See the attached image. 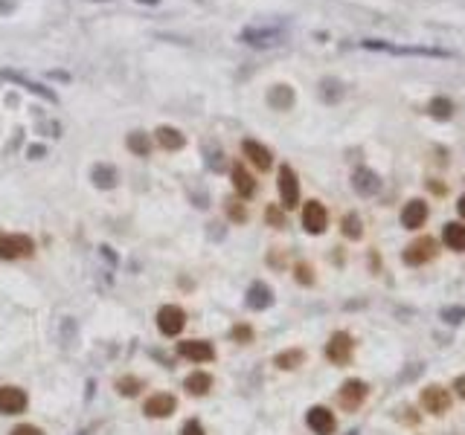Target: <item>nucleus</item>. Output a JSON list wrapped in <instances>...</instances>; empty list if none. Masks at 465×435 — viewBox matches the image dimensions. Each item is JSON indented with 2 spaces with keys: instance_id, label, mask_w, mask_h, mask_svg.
Listing matches in <instances>:
<instances>
[{
  "instance_id": "obj_29",
  "label": "nucleus",
  "mask_w": 465,
  "mask_h": 435,
  "mask_svg": "<svg viewBox=\"0 0 465 435\" xmlns=\"http://www.w3.org/2000/svg\"><path fill=\"white\" fill-rule=\"evenodd\" d=\"M129 148H131L137 157H149V151H151V137L143 134V130H134V134L129 137Z\"/></svg>"
},
{
  "instance_id": "obj_32",
  "label": "nucleus",
  "mask_w": 465,
  "mask_h": 435,
  "mask_svg": "<svg viewBox=\"0 0 465 435\" xmlns=\"http://www.w3.org/2000/svg\"><path fill=\"white\" fill-rule=\"evenodd\" d=\"M442 319L451 322V325H459L465 319V308H459V304L456 308H442Z\"/></svg>"
},
{
  "instance_id": "obj_31",
  "label": "nucleus",
  "mask_w": 465,
  "mask_h": 435,
  "mask_svg": "<svg viewBox=\"0 0 465 435\" xmlns=\"http://www.w3.org/2000/svg\"><path fill=\"white\" fill-rule=\"evenodd\" d=\"M140 389H143V380L140 377H119L116 380V392H119L122 398H134Z\"/></svg>"
},
{
  "instance_id": "obj_30",
  "label": "nucleus",
  "mask_w": 465,
  "mask_h": 435,
  "mask_svg": "<svg viewBox=\"0 0 465 435\" xmlns=\"http://www.w3.org/2000/svg\"><path fill=\"white\" fill-rule=\"evenodd\" d=\"M344 235H346L349 241H358V238H364V227H361V218H358L355 212H349V215L344 218Z\"/></svg>"
},
{
  "instance_id": "obj_36",
  "label": "nucleus",
  "mask_w": 465,
  "mask_h": 435,
  "mask_svg": "<svg viewBox=\"0 0 465 435\" xmlns=\"http://www.w3.org/2000/svg\"><path fill=\"white\" fill-rule=\"evenodd\" d=\"M294 273H297V282H300V285H311V282H314L309 265H297V270H294Z\"/></svg>"
},
{
  "instance_id": "obj_27",
  "label": "nucleus",
  "mask_w": 465,
  "mask_h": 435,
  "mask_svg": "<svg viewBox=\"0 0 465 435\" xmlns=\"http://www.w3.org/2000/svg\"><path fill=\"white\" fill-rule=\"evenodd\" d=\"M428 113L434 119H451L454 116V102L448 96H434L431 105H428Z\"/></svg>"
},
{
  "instance_id": "obj_43",
  "label": "nucleus",
  "mask_w": 465,
  "mask_h": 435,
  "mask_svg": "<svg viewBox=\"0 0 465 435\" xmlns=\"http://www.w3.org/2000/svg\"><path fill=\"white\" fill-rule=\"evenodd\" d=\"M0 12H4V15H6V12H12V4H6V0H0Z\"/></svg>"
},
{
  "instance_id": "obj_11",
  "label": "nucleus",
  "mask_w": 465,
  "mask_h": 435,
  "mask_svg": "<svg viewBox=\"0 0 465 435\" xmlns=\"http://www.w3.org/2000/svg\"><path fill=\"white\" fill-rule=\"evenodd\" d=\"M178 354L192 363H209L216 357V348L204 339H186V342H178Z\"/></svg>"
},
{
  "instance_id": "obj_17",
  "label": "nucleus",
  "mask_w": 465,
  "mask_h": 435,
  "mask_svg": "<svg viewBox=\"0 0 465 435\" xmlns=\"http://www.w3.org/2000/svg\"><path fill=\"white\" fill-rule=\"evenodd\" d=\"M241 151H244V157L256 165L259 171H268L271 168V163H274V154L262 145V143H256V140H244L241 143Z\"/></svg>"
},
{
  "instance_id": "obj_22",
  "label": "nucleus",
  "mask_w": 465,
  "mask_h": 435,
  "mask_svg": "<svg viewBox=\"0 0 465 435\" xmlns=\"http://www.w3.org/2000/svg\"><path fill=\"white\" fill-rule=\"evenodd\" d=\"M184 389L189 392V395L201 398V395H206V392L213 389V377H209L206 372H192V374L184 380Z\"/></svg>"
},
{
  "instance_id": "obj_39",
  "label": "nucleus",
  "mask_w": 465,
  "mask_h": 435,
  "mask_svg": "<svg viewBox=\"0 0 465 435\" xmlns=\"http://www.w3.org/2000/svg\"><path fill=\"white\" fill-rule=\"evenodd\" d=\"M454 389H456V395H459V398H465V374L454 380Z\"/></svg>"
},
{
  "instance_id": "obj_23",
  "label": "nucleus",
  "mask_w": 465,
  "mask_h": 435,
  "mask_svg": "<svg viewBox=\"0 0 465 435\" xmlns=\"http://www.w3.org/2000/svg\"><path fill=\"white\" fill-rule=\"evenodd\" d=\"M344 93H346L344 81H337V78H323V81H320V99H323L326 105H337V102L344 99Z\"/></svg>"
},
{
  "instance_id": "obj_25",
  "label": "nucleus",
  "mask_w": 465,
  "mask_h": 435,
  "mask_svg": "<svg viewBox=\"0 0 465 435\" xmlns=\"http://www.w3.org/2000/svg\"><path fill=\"white\" fill-rule=\"evenodd\" d=\"M91 180H94L96 189H114V186H116V168L99 163V165H94V171H91Z\"/></svg>"
},
{
  "instance_id": "obj_19",
  "label": "nucleus",
  "mask_w": 465,
  "mask_h": 435,
  "mask_svg": "<svg viewBox=\"0 0 465 435\" xmlns=\"http://www.w3.org/2000/svg\"><path fill=\"white\" fill-rule=\"evenodd\" d=\"M154 143L160 145V148H166V151H178V148H184V134L178 128H172V125H160L157 130H154Z\"/></svg>"
},
{
  "instance_id": "obj_37",
  "label": "nucleus",
  "mask_w": 465,
  "mask_h": 435,
  "mask_svg": "<svg viewBox=\"0 0 465 435\" xmlns=\"http://www.w3.org/2000/svg\"><path fill=\"white\" fill-rule=\"evenodd\" d=\"M9 435H44L38 426H32V424H21V426H15Z\"/></svg>"
},
{
  "instance_id": "obj_12",
  "label": "nucleus",
  "mask_w": 465,
  "mask_h": 435,
  "mask_svg": "<svg viewBox=\"0 0 465 435\" xmlns=\"http://www.w3.org/2000/svg\"><path fill=\"white\" fill-rule=\"evenodd\" d=\"M352 189H355L361 198H372V195L381 192V180H378V174H375L372 168L361 165V168H355V174H352Z\"/></svg>"
},
{
  "instance_id": "obj_28",
  "label": "nucleus",
  "mask_w": 465,
  "mask_h": 435,
  "mask_svg": "<svg viewBox=\"0 0 465 435\" xmlns=\"http://www.w3.org/2000/svg\"><path fill=\"white\" fill-rule=\"evenodd\" d=\"M303 360H306V354L300 352V348H288V352H282V354H276V366L279 369H285V372H291V369H297V366H303Z\"/></svg>"
},
{
  "instance_id": "obj_10",
  "label": "nucleus",
  "mask_w": 465,
  "mask_h": 435,
  "mask_svg": "<svg viewBox=\"0 0 465 435\" xmlns=\"http://www.w3.org/2000/svg\"><path fill=\"white\" fill-rule=\"evenodd\" d=\"M26 409V392L18 386H0V415H21Z\"/></svg>"
},
{
  "instance_id": "obj_18",
  "label": "nucleus",
  "mask_w": 465,
  "mask_h": 435,
  "mask_svg": "<svg viewBox=\"0 0 465 435\" xmlns=\"http://www.w3.org/2000/svg\"><path fill=\"white\" fill-rule=\"evenodd\" d=\"M274 304V290L265 282H253L247 290V308L250 311H265Z\"/></svg>"
},
{
  "instance_id": "obj_21",
  "label": "nucleus",
  "mask_w": 465,
  "mask_h": 435,
  "mask_svg": "<svg viewBox=\"0 0 465 435\" xmlns=\"http://www.w3.org/2000/svg\"><path fill=\"white\" fill-rule=\"evenodd\" d=\"M233 186H236V192H239L241 198H250L253 192H256V180H253V174H250L241 163L233 165Z\"/></svg>"
},
{
  "instance_id": "obj_13",
  "label": "nucleus",
  "mask_w": 465,
  "mask_h": 435,
  "mask_svg": "<svg viewBox=\"0 0 465 435\" xmlns=\"http://www.w3.org/2000/svg\"><path fill=\"white\" fill-rule=\"evenodd\" d=\"M306 424H309V429L314 435H331L337 429V421L326 406H311L309 415H306Z\"/></svg>"
},
{
  "instance_id": "obj_2",
  "label": "nucleus",
  "mask_w": 465,
  "mask_h": 435,
  "mask_svg": "<svg viewBox=\"0 0 465 435\" xmlns=\"http://www.w3.org/2000/svg\"><path fill=\"white\" fill-rule=\"evenodd\" d=\"M282 38L285 26H247L241 32V41L250 47H274V44H282Z\"/></svg>"
},
{
  "instance_id": "obj_6",
  "label": "nucleus",
  "mask_w": 465,
  "mask_h": 435,
  "mask_svg": "<svg viewBox=\"0 0 465 435\" xmlns=\"http://www.w3.org/2000/svg\"><path fill=\"white\" fill-rule=\"evenodd\" d=\"M186 325V314L178 308V304H163L157 311V328L166 334V337H178Z\"/></svg>"
},
{
  "instance_id": "obj_8",
  "label": "nucleus",
  "mask_w": 465,
  "mask_h": 435,
  "mask_svg": "<svg viewBox=\"0 0 465 435\" xmlns=\"http://www.w3.org/2000/svg\"><path fill=\"white\" fill-rule=\"evenodd\" d=\"M303 227H306V232H311V235L326 232V227H329V212H326V206H323L320 200H309V203L303 206Z\"/></svg>"
},
{
  "instance_id": "obj_16",
  "label": "nucleus",
  "mask_w": 465,
  "mask_h": 435,
  "mask_svg": "<svg viewBox=\"0 0 465 435\" xmlns=\"http://www.w3.org/2000/svg\"><path fill=\"white\" fill-rule=\"evenodd\" d=\"M425 221H428V203L425 200H410L401 209V227L404 230H419V227H425Z\"/></svg>"
},
{
  "instance_id": "obj_14",
  "label": "nucleus",
  "mask_w": 465,
  "mask_h": 435,
  "mask_svg": "<svg viewBox=\"0 0 465 435\" xmlns=\"http://www.w3.org/2000/svg\"><path fill=\"white\" fill-rule=\"evenodd\" d=\"M175 409H178V401H175V395H169V392H157V395H151L143 406V412L149 418H169Z\"/></svg>"
},
{
  "instance_id": "obj_33",
  "label": "nucleus",
  "mask_w": 465,
  "mask_h": 435,
  "mask_svg": "<svg viewBox=\"0 0 465 435\" xmlns=\"http://www.w3.org/2000/svg\"><path fill=\"white\" fill-rule=\"evenodd\" d=\"M224 206H227V215L233 218V221H236V224H241V221H244V218H247V212H244V206H241L239 200H227Z\"/></svg>"
},
{
  "instance_id": "obj_26",
  "label": "nucleus",
  "mask_w": 465,
  "mask_h": 435,
  "mask_svg": "<svg viewBox=\"0 0 465 435\" xmlns=\"http://www.w3.org/2000/svg\"><path fill=\"white\" fill-rule=\"evenodd\" d=\"M442 241H445L454 252H465V227H462V224H445Z\"/></svg>"
},
{
  "instance_id": "obj_42",
  "label": "nucleus",
  "mask_w": 465,
  "mask_h": 435,
  "mask_svg": "<svg viewBox=\"0 0 465 435\" xmlns=\"http://www.w3.org/2000/svg\"><path fill=\"white\" fill-rule=\"evenodd\" d=\"M456 212H459V215H462V218H465V195H462V198H459V203H456Z\"/></svg>"
},
{
  "instance_id": "obj_38",
  "label": "nucleus",
  "mask_w": 465,
  "mask_h": 435,
  "mask_svg": "<svg viewBox=\"0 0 465 435\" xmlns=\"http://www.w3.org/2000/svg\"><path fill=\"white\" fill-rule=\"evenodd\" d=\"M184 435H206V432H204L201 421H186V426H184Z\"/></svg>"
},
{
  "instance_id": "obj_5",
  "label": "nucleus",
  "mask_w": 465,
  "mask_h": 435,
  "mask_svg": "<svg viewBox=\"0 0 465 435\" xmlns=\"http://www.w3.org/2000/svg\"><path fill=\"white\" fill-rule=\"evenodd\" d=\"M279 198L285 209H294L300 203V180L291 165H279Z\"/></svg>"
},
{
  "instance_id": "obj_3",
  "label": "nucleus",
  "mask_w": 465,
  "mask_h": 435,
  "mask_svg": "<svg viewBox=\"0 0 465 435\" xmlns=\"http://www.w3.org/2000/svg\"><path fill=\"white\" fill-rule=\"evenodd\" d=\"M352 348H355V342H352V337L346 331H334L331 339L326 342V357L334 366H346L352 360Z\"/></svg>"
},
{
  "instance_id": "obj_40",
  "label": "nucleus",
  "mask_w": 465,
  "mask_h": 435,
  "mask_svg": "<svg viewBox=\"0 0 465 435\" xmlns=\"http://www.w3.org/2000/svg\"><path fill=\"white\" fill-rule=\"evenodd\" d=\"M29 157H32V160L44 157V145H32V148H29Z\"/></svg>"
},
{
  "instance_id": "obj_34",
  "label": "nucleus",
  "mask_w": 465,
  "mask_h": 435,
  "mask_svg": "<svg viewBox=\"0 0 465 435\" xmlns=\"http://www.w3.org/2000/svg\"><path fill=\"white\" fill-rule=\"evenodd\" d=\"M265 218H268V224H271V227H276V230H282V227H285V215L279 212V206H268Z\"/></svg>"
},
{
  "instance_id": "obj_35",
  "label": "nucleus",
  "mask_w": 465,
  "mask_h": 435,
  "mask_svg": "<svg viewBox=\"0 0 465 435\" xmlns=\"http://www.w3.org/2000/svg\"><path fill=\"white\" fill-rule=\"evenodd\" d=\"M233 339L236 342H250L253 339V328L250 325H236L233 328Z\"/></svg>"
},
{
  "instance_id": "obj_9",
  "label": "nucleus",
  "mask_w": 465,
  "mask_h": 435,
  "mask_svg": "<svg viewBox=\"0 0 465 435\" xmlns=\"http://www.w3.org/2000/svg\"><path fill=\"white\" fill-rule=\"evenodd\" d=\"M436 255V241L434 238H419V241H413L407 250H404V261L410 267H419V265H428V261Z\"/></svg>"
},
{
  "instance_id": "obj_24",
  "label": "nucleus",
  "mask_w": 465,
  "mask_h": 435,
  "mask_svg": "<svg viewBox=\"0 0 465 435\" xmlns=\"http://www.w3.org/2000/svg\"><path fill=\"white\" fill-rule=\"evenodd\" d=\"M4 76H6V78H12L15 84H24L29 93H38V96H44L47 102H56V93H53V91H47L44 84H38V81H29L26 76H21V73H15V70H4Z\"/></svg>"
},
{
  "instance_id": "obj_7",
  "label": "nucleus",
  "mask_w": 465,
  "mask_h": 435,
  "mask_svg": "<svg viewBox=\"0 0 465 435\" xmlns=\"http://www.w3.org/2000/svg\"><path fill=\"white\" fill-rule=\"evenodd\" d=\"M366 395H369V386L364 380H346L341 386V392H337V401H341V406L346 412H355L366 401Z\"/></svg>"
},
{
  "instance_id": "obj_20",
  "label": "nucleus",
  "mask_w": 465,
  "mask_h": 435,
  "mask_svg": "<svg viewBox=\"0 0 465 435\" xmlns=\"http://www.w3.org/2000/svg\"><path fill=\"white\" fill-rule=\"evenodd\" d=\"M268 105L274 111H291L294 108V87L288 84H274L271 93H268Z\"/></svg>"
},
{
  "instance_id": "obj_15",
  "label": "nucleus",
  "mask_w": 465,
  "mask_h": 435,
  "mask_svg": "<svg viewBox=\"0 0 465 435\" xmlns=\"http://www.w3.org/2000/svg\"><path fill=\"white\" fill-rule=\"evenodd\" d=\"M421 406H425L431 415L448 412V409H451V395H448V389H442V386H428L425 395H421Z\"/></svg>"
},
{
  "instance_id": "obj_41",
  "label": "nucleus",
  "mask_w": 465,
  "mask_h": 435,
  "mask_svg": "<svg viewBox=\"0 0 465 435\" xmlns=\"http://www.w3.org/2000/svg\"><path fill=\"white\" fill-rule=\"evenodd\" d=\"M53 78H61V81H70V76H67V73H61V70H53Z\"/></svg>"
},
{
  "instance_id": "obj_44",
  "label": "nucleus",
  "mask_w": 465,
  "mask_h": 435,
  "mask_svg": "<svg viewBox=\"0 0 465 435\" xmlns=\"http://www.w3.org/2000/svg\"><path fill=\"white\" fill-rule=\"evenodd\" d=\"M140 4H157V0H140Z\"/></svg>"
},
{
  "instance_id": "obj_4",
  "label": "nucleus",
  "mask_w": 465,
  "mask_h": 435,
  "mask_svg": "<svg viewBox=\"0 0 465 435\" xmlns=\"http://www.w3.org/2000/svg\"><path fill=\"white\" fill-rule=\"evenodd\" d=\"M35 250V241L29 235H6V232H0V258H26L32 255Z\"/></svg>"
},
{
  "instance_id": "obj_1",
  "label": "nucleus",
  "mask_w": 465,
  "mask_h": 435,
  "mask_svg": "<svg viewBox=\"0 0 465 435\" xmlns=\"http://www.w3.org/2000/svg\"><path fill=\"white\" fill-rule=\"evenodd\" d=\"M364 50L387 53V56H410V58H454L451 50L439 47H407V44H390V41H361Z\"/></svg>"
}]
</instances>
